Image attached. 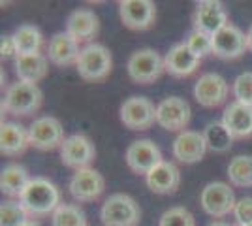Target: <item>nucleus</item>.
Listing matches in <instances>:
<instances>
[{
    "mask_svg": "<svg viewBox=\"0 0 252 226\" xmlns=\"http://www.w3.org/2000/svg\"><path fill=\"white\" fill-rule=\"evenodd\" d=\"M29 129H25L19 123H2L0 127V153L4 157H19L29 149Z\"/></svg>",
    "mask_w": 252,
    "mask_h": 226,
    "instance_id": "obj_23",
    "label": "nucleus"
},
{
    "mask_svg": "<svg viewBox=\"0 0 252 226\" xmlns=\"http://www.w3.org/2000/svg\"><path fill=\"white\" fill-rule=\"evenodd\" d=\"M249 49L247 45V34L239 27L228 23L222 31L213 36V55L222 61H233L245 55Z\"/></svg>",
    "mask_w": 252,
    "mask_h": 226,
    "instance_id": "obj_15",
    "label": "nucleus"
},
{
    "mask_svg": "<svg viewBox=\"0 0 252 226\" xmlns=\"http://www.w3.org/2000/svg\"><path fill=\"white\" fill-rule=\"evenodd\" d=\"M226 25H228V11L222 2H217V0L198 2L194 11V31L215 36Z\"/></svg>",
    "mask_w": 252,
    "mask_h": 226,
    "instance_id": "obj_16",
    "label": "nucleus"
},
{
    "mask_svg": "<svg viewBox=\"0 0 252 226\" xmlns=\"http://www.w3.org/2000/svg\"><path fill=\"white\" fill-rule=\"evenodd\" d=\"M200 204L207 215L215 217V219H222V217L233 213L237 200H235L233 189L228 183L211 181L201 191Z\"/></svg>",
    "mask_w": 252,
    "mask_h": 226,
    "instance_id": "obj_6",
    "label": "nucleus"
},
{
    "mask_svg": "<svg viewBox=\"0 0 252 226\" xmlns=\"http://www.w3.org/2000/svg\"><path fill=\"white\" fill-rule=\"evenodd\" d=\"M31 175L27 172V168H23L19 164H8L2 173H0V191L6 196L11 198H21L25 189L31 183Z\"/></svg>",
    "mask_w": 252,
    "mask_h": 226,
    "instance_id": "obj_25",
    "label": "nucleus"
},
{
    "mask_svg": "<svg viewBox=\"0 0 252 226\" xmlns=\"http://www.w3.org/2000/svg\"><path fill=\"white\" fill-rule=\"evenodd\" d=\"M164 65H166V72L173 77H189L192 75L201 65V59L189 49V45L185 42L175 43L169 49L166 57H164Z\"/></svg>",
    "mask_w": 252,
    "mask_h": 226,
    "instance_id": "obj_20",
    "label": "nucleus"
},
{
    "mask_svg": "<svg viewBox=\"0 0 252 226\" xmlns=\"http://www.w3.org/2000/svg\"><path fill=\"white\" fill-rule=\"evenodd\" d=\"M119 15L126 29L147 31L157 19V6L151 0H121Z\"/></svg>",
    "mask_w": 252,
    "mask_h": 226,
    "instance_id": "obj_14",
    "label": "nucleus"
},
{
    "mask_svg": "<svg viewBox=\"0 0 252 226\" xmlns=\"http://www.w3.org/2000/svg\"><path fill=\"white\" fill-rule=\"evenodd\" d=\"M29 219L31 217L25 211L21 202L8 200V202H2L0 205V226H21Z\"/></svg>",
    "mask_w": 252,
    "mask_h": 226,
    "instance_id": "obj_30",
    "label": "nucleus"
},
{
    "mask_svg": "<svg viewBox=\"0 0 252 226\" xmlns=\"http://www.w3.org/2000/svg\"><path fill=\"white\" fill-rule=\"evenodd\" d=\"M98 31H100V19L89 8L74 10L66 19V32L77 42H91L93 38H96Z\"/></svg>",
    "mask_w": 252,
    "mask_h": 226,
    "instance_id": "obj_22",
    "label": "nucleus"
},
{
    "mask_svg": "<svg viewBox=\"0 0 252 226\" xmlns=\"http://www.w3.org/2000/svg\"><path fill=\"white\" fill-rule=\"evenodd\" d=\"M228 179L233 187H239V189L252 187V157L249 155L233 157L228 164Z\"/></svg>",
    "mask_w": 252,
    "mask_h": 226,
    "instance_id": "obj_28",
    "label": "nucleus"
},
{
    "mask_svg": "<svg viewBox=\"0 0 252 226\" xmlns=\"http://www.w3.org/2000/svg\"><path fill=\"white\" fill-rule=\"evenodd\" d=\"M29 140L34 149L40 151H53L61 149L64 143V129L63 123L57 117L51 115H43L32 121V125L29 127Z\"/></svg>",
    "mask_w": 252,
    "mask_h": 226,
    "instance_id": "obj_8",
    "label": "nucleus"
},
{
    "mask_svg": "<svg viewBox=\"0 0 252 226\" xmlns=\"http://www.w3.org/2000/svg\"><path fill=\"white\" fill-rule=\"evenodd\" d=\"M173 157L183 164H196L203 161L205 153H207V143L203 138V132L196 130H185L181 132L175 141H173Z\"/></svg>",
    "mask_w": 252,
    "mask_h": 226,
    "instance_id": "obj_17",
    "label": "nucleus"
},
{
    "mask_svg": "<svg viewBox=\"0 0 252 226\" xmlns=\"http://www.w3.org/2000/svg\"><path fill=\"white\" fill-rule=\"evenodd\" d=\"M222 123L233 140H247L252 136V108L233 100L224 109Z\"/></svg>",
    "mask_w": 252,
    "mask_h": 226,
    "instance_id": "obj_18",
    "label": "nucleus"
},
{
    "mask_svg": "<svg viewBox=\"0 0 252 226\" xmlns=\"http://www.w3.org/2000/svg\"><path fill=\"white\" fill-rule=\"evenodd\" d=\"M75 68L85 81H102L111 74L113 68L111 51L102 43H87L79 53Z\"/></svg>",
    "mask_w": 252,
    "mask_h": 226,
    "instance_id": "obj_4",
    "label": "nucleus"
},
{
    "mask_svg": "<svg viewBox=\"0 0 252 226\" xmlns=\"http://www.w3.org/2000/svg\"><path fill=\"white\" fill-rule=\"evenodd\" d=\"M21 205L29 217H45L49 213H55V209L63 204L61 202V191L57 185L51 183L47 177H32L29 187L19 198Z\"/></svg>",
    "mask_w": 252,
    "mask_h": 226,
    "instance_id": "obj_1",
    "label": "nucleus"
},
{
    "mask_svg": "<svg viewBox=\"0 0 252 226\" xmlns=\"http://www.w3.org/2000/svg\"><path fill=\"white\" fill-rule=\"evenodd\" d=\"M185 43L189 45V49L196 55L198 59H203L205 55H213V36L200 31H192L187 36Z\"/></svg>",
    "mask_w": 252,
    "mask_h": 226,
    "instance_id": "obj_32",
    "label": "nucleus"
},
{
    "mask_svg": "<svg viewBox=\"0 0 252 226\" xmlns=\"http://www.w3.org/2000/svg\"><path fill=\"white\" fill-rule=\"evenodd\" d=\"M51 226H87V215L79 205L61 204L51 215Z\"/></svg>",
    "mask_w": 252,
    "mask_h": 226,
    "instance_id": "obj_29",
    "label": "nucleus"
},
{
    "mask_svg": "<svg viewBox=\"0 0 252 226\" xmlns=\"http://www.w3.org/2000/svg\"><path fill=\"white\" fill-rule=\"evenodd\" d=\"M207 226H231V225L224 223V221H215V223H211V225H207Z\"/></svg>",
    "mask_w": 252,
    "mask_h": 226,
    "instance_id": "obj_37",
    "label": "nucleus"
},
{
    "mask_svg": "<svg viewBox=\"0 0 252 226\" xmlns=\"http://www.w3.org/2000/svg\"><path fill=\"white\" fill-rule=\"evenodd\" d=\"M192 119V109L185 98H164L157 106V123L168 132H185Z\"/></svg>",
    "mask_w": 252,
    "mask_h": 226,
    "instance_id": "obj_9",
    "label": "nucleus"
},
{
    "mask_svg": "<svg viewBox=\"0 0 252 226\" xmlns=\"http://www.w3.org/2000/svg\"><path fill=\"white\" fill-rule=\"evenodd\" d=\"M68 189L75 202L87 204V202H94L102 196L105 189V179L94 168H83L72 175Z\"/></svg>",
    "mask_w": 252,
    "mask_h": 226,
    "instance_id": "obj_13",
    "label": "nucleus"
},
{
    "mask_svg": "<svg viewBox=\"0 0 252 226\" xmlns=\"http://www.w3.org/2000/svg\"><path fill=\"white\" fill-rule=\"evenodd\" d=\"M47 72H49V59H47V55H23V57L15 59L17 81L38 85V81H42L43 77L47 75Z\"/></svg>",
    "mask_w": 252,
    "mask_h": 226,
    "instance_id": "obj_24",
    "label": "nucleus"
},
{
    "mask_svg": "<svg viewBox=\"0 0 252 226\" xmlns=\"http://www.w3.org/2000/svg\"><path fill=\"white\" fill-rule=\"evenodd\" d=\"M233 217L239 226L252 225V196H243L241 200H237L235 209H233Z\"/></svg>",
    "mask_w": 252,
    "mask_h": 226,
    "instance_id": "obj_34",
    "label": "nucleus"
},
{
    "mask_svg": "<svg viewBox=\"0 0 252 226\" xmlns=\"http://www.w3.org/2000/svg\"><path fill=\"white\" fill-rule=\"evenodd\" d=\"M43 93L42 89L34 83H25V81H15L8 87L4 100H2V109H6L11 115L17 117H29L34 115L42 108Z\"/></svg>",
    "mask_w": 252,
    "mask_h": 226,
    "instance_id": "obj_2",
    "label": "nucleus"
},
{
    "mask_svg": "<svg viewBox=\"0 0 252 226\" xmlns=\"http://www.w3.org/2000/svg\"><path fill=\"white\" fill-rule=\"evenodd\" d=\"M96 159L94 143L89 140L85 134H72L64 140L63 147H61V161L64 166L83 170V168H91L93 161Z\"/></svg>",
    "mask_w": 252,
    "mask_h": 226,
    "instance_id": "obj_11",
    "label": "nucleus"
},
{
    "mask_svg": "<svg viewBox=\"0 0 252 226\" xmlns=\"http://www.w3.org/2000/svg\"><path fill=\"white\" fill-rule=\"evenodd\" d=\"M231 91H233V97L237 102L252 108V72H243L237 75Z\"/></svg>",
    "mask_w": 252,
    "mask_h": 226,
    "instance_id": "obj_33",
    "label": "nucleus"
},
{
    "mask_svg": "<svg viewBox=\"0 0 252 226\" xmlns=\"http://www.w3.org/2000/svg\"><path fill=\"white\" fill-rule=\"evenodd\" d=\"M0 57L2 59H17V47L11 36H2V42H0Z\"/></svg>",
    "mask_w": 252,
    "mask_h": 226,
    "instance_id": "obj_35",
    "label": "nucleus"
},
{
    "mask_svg": "<svg viewBox=\"0 0 252 226\" xmlns=\"http://www.w3.org/2000/svg\"><path fill=\"white\" fill-rule=\"evenodd\" d=\"M203 138L207 143V149L213 153H228L233 145V136L224 127L222 121H211L203 129Z\"/></svg>",
    "mask_w": 252,
    "mask_h": 226,
    "instance_id": "obj_27",
    "label": "nucleus"
},
{
    "mask_svg": "<svg viewBox=\"0 0 252 226\" xmlns=\"http://www.w3.org/2000/svg\"><path fill=\"white\" fill-rule=\"evenodd\" d=\"M121 123L130 130H147L157 123V106L145 97H130L119 109Z\"/></svg>",
    "mask_w": 252,
    "mask_h": 226,
    "instance_id": "obj_7",
    "label": "nucleus"
},
{
    "mask_svg": "<svg viewBox=\"0 0 252 226\" xmlns=\"http://www.w3.org/2000/svg\"><path fill=\"white\" fill-rule=\"evenodd\" d=\"M126 72L134 83L151 85L166 72V65L160 53L155 49H137L130 55L126 63Z\"/></svg>",
    "mask_w": 252,
    "mask_h": 226,
    "instance_id": "obj_5",
    "label": "nucleus"
},
{
    "mask_svg": "<svg viewBox=\"0 0 252 226\" xmlns=\"http://www.w3.org/2000/svg\"><path fill=\"white\" fill-rule=\"evenodd\" d=\"M245 226H252V225H245Z\"/></svg>",
    "mask_w": 252,
    "mask_h": 226,
    "instance_id": "obj_39",
    "label": "nucleus"
},
{
    "mask_svg": "<svg viewBox=\"0 0 252 226\" xmlns=\"http://www.w3.org/2000/svg\"><path fill=\"white\" fill-rule=\"evenodd\" d=\"M228 95H230V85L217 72L200 75V79L194 85V98L203 108H219L228 100Z\"/></svg>",
    "mask_w": 252,
    "mask_h": 226,
    "instance_id": "obj_10",
    "label": "nucleus"
},
{
    "mask_svg": "<svg viewBox=\"0 0 252 226\" xmlns=\"http://www.w3.org/2000/svg\"><path fill=\"white\" fill-rule=\"evenodd\" d=\"M247 45H249V51H252V25L249 29V32H247Z\"/></svg>",
    "mask_w": 252,
    "mask_h": 226,
    "instance_id": "obj_36",
    "label": "nucleus"
},
{
    "mask_svg": "<svg viewBox=\"0 0 252 226\" xmlns=\"http://www.w3.org/2000/svg\"><path fill=\"white\" fill-rule=\"evenodd\" d=\"M79 42L72 38L70 34L66 32H57L51 36V40L47 43V59L49 63H53L55 66H70L75 65L79 59Z\"/></svg>",
    "mask_w": 252,
    "mask_h": 226,
    "instance_id": "obj_19",
    "label": "nucleus"
},
{
    "mask_svg": "<svg viewBox=\"0 0 252 226\" xmlns=\"http://www.w3.org/2000/svg\"><path fill=\"white\" fill-rule=\"evenodd\" d=\"M100 221L104 226H137L141 221V209L132 196L115 193L102 204Z\"/></svg>",
    "mask_w": 252,
    "mask_h": 226,
    "instance_id": "obj_3",
    "label": "nucleus"
},
{
    "mask_svg": "<svg viewBox=\"0 0 252 226\" xmlns=\"http://www.w3.org/2000/svg\"><path fill=\"white\" fill-rule=\"evenodd\" d=\"M158 226H196V219L187 207L175 205L162 213Z\"/></svg>",
    "mask_w": 252,
    "mask_h": 226,
    "instance_id": "obj_31",
    "label": "nucleus"
},
{
    "mask_svg": "<svg viewBox=\"0 0 252 226\" xmlns=\"http://www.w3.org/2000/svg\"><path fill=\"white\" fill-rule=\"evenodd\" d=\"M11 38H13L15 47H17V57L40 53L43 45L42 31L34 25H19L15 29V32L11 34Z\"/></svg>",
    "mask_w": 252,
    "mask_h": 226,
    "instance_id": "obj_26",
    "label": "nucleus"
},
{
    "mask_svg": "<svg viewBox=\"0 0 252 226\" xmlns=\"http://www.w3.org/2000/svg\"><path fill=\"white\" fill-rule=\"evenodd\" d=\"M145 183L151 193L162 194V196L173 194L181 185V172L173 162L162 161L157 168H153L145 175Z\"/></svg>",
    "mask_w": 252,
    "mask_h": 226,
    "instance_id": "obj_21",
    "label": "nucleus"
},
{
    "mask_svg": "<svg viewBox=\"0 0 252 226\" xmlns=\"http://www.w3.org/2000/svg\"><path fill=\"white\" fill-rule=\"evenodd\" d=\"M126 164L137 175H147L153 168H157L162 162V151L155 141L136 140L126 149Z\"/></svg>",
    "mask_w": 252,
    "mask_h": 226,
    "instance_id": "obj_12",
    "label": "nucleus"
},
{
    "mask_svg": "<svg viewBox=\"0 0 252 226\" xmlns=\"http://www.w3.org/2000/svg\"><path fill=\"white\" fill-rule=\"evenodd\" d=\"M21 226H40V223H36V221H32V219H29L27 223H23Z\"/></svg>",
    "mask_w": 252,
    "mask_h": 226,
    "instance_id": "obj_38",
    "label": "nucleus"
}]
</instances>
